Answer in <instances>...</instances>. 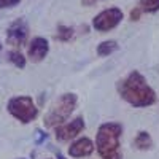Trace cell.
I'll return each mask as SVG.
<instances>
[{
	"instance_id": "cell-20",
	"label": "cell",
	"mask_w": 159,
	"mask_h": 159,
	"mask_svg": "<svg viewBox=\"0 0 159 159\" xmlns=\"http://www.w3.org/2000/svg\"><path fill=\"white\" fill-rule=\"evenodd\" d=\"M19 159H24V157H19Z\"/></svg>"
},
{
	"instance_id": "cell-16",
	"label": "cell",
	"mask_w": 159,
	"mask_h": 159,
	"mask_svg": "<svg viewBox=\"0 0 159 159\" xmlns=\"http://www.w3.org/2000/svg\"><path fill=\"white\" fill-rule=\"evenodd\" d=\"M140 15H142V11H140L139 7H137L135 10H132V11H130V19H132V21H139Z\"/></svg>"
},
{
	"instance_id": "cell-10",
	"label": "cell",
	"mask_w": 159,
	"mask_h": 159,
	"mask_svg": "<svg viewBox=\"0 0 159 159\" xmlns=\"http://www.w3.org/2000/svg\"><path fill=\"white\" fill-rule=\"evenodd\" d=\"M134 145L139 150L147 151V150H151V147H153V139H151V135L148 134V132L140 130L137 134V137H135V140H134Z\"/></svg>"
},
{
	"instance_id": "cell-8",
	"label": "cell",
	"mask_w": 159,
	"mask_h": 159,
	"mask_svg": "<svg viewBox=\"0 0 159 159\" xmlns=\"http://www.w3.org/2000/svg\"><path fill=\"white\" fill-rule=\"evenodd\" d=\"M49 51V43L48 40L43 38V37H35L32 38V42L29 43V48H27V56L32 62H40L43 61Z\"/></svg>"
},
{
	"instance_id": "cell-7",
	"label": "cell",
	"mask_w": 159,
	"mask_h": 159,
	"mask_svg": "<svg viewBox=\"0 0 159 159\" xmlns=\"http://www.w3.org/2000/svg\"><path fill=\"white\" fill-rule=\"evenodd\" d=\"M83 129H84V119L81 116H78L72 119L70 123H64L56 127V139L59 142H69L75 139Z\"/></svg>"
},
{
	"instance_id": "cell-3",
	"label": "cell",
	"mask_w": 159,
	"mask_h": 159,
	"mask_svg": "<svg viewBox=\"0 0 159 159\" xmlns=\"http://www.w3.org/2000/svg\"><path fill=\"white\" fill-rule=\"evenodd\" d=\"M75 107H76V94H73V92L62 94L51 105L49 111L46 113V116L43 119L45 126L46 127H57V126L64 124L70 118V115L73 113Z\"/></svg>"
},
{
	"instance_id": "cell-4",
	"label": "cell",
	"mask_w": 159,
	"mask_h": 159,
	"mask_svg": "<svg viewBox=\"0 0 159 159\" xmlns=\"http://www.w3.org/2000/svg\"><path fill=\"white\" fill-rule=\"evenodd\" d=\"M7 110L13 118H16L22 124H27V123L34 121L38 116V108H37L35 102L32 100V97H29V96L11 97L8 100Z\"/></svg>"
},
{
	"instance_id": "cell-6",
	"label": "cell",
	"mask_w": 159,
	"mask_h": 159,
	"mask_svg": "<svg viewBox=\"0 0 159 159\" xmlns=\"http://www.w3.org/2000/svg\"><path fill=\"white\" fill-rule=\"evenodd\" d=\"M27 35H29V27L25 24V21L22 18L16 19L15 22L10 24V27L7 30V43L11 46H21L25 43Z\"/></svg>"
},
{
	"instance_id": "cell-5",
	"label": "cell",
	"mask_w": 159,
	"mask_h": 159,
	"mask_svg": "<svg viewBox=\"0 0 159 159\" xmlns=\"http://www.w3.org/2000/svg\"><path fill=\"white\" fill-rule=\"evenodd\" d=\"M121 21H123V11L119 8H108V10L100 11L92 19V27L99 32H108L115 29Z\"/></svg>"
},
{
	"instance_id": "cell-1",
	"label": "cell",
	"mask_w": 159,
	"mask_h": 159,
	"mask_svg": "<svg viewBox=\"0 0 159 159\" xmlns=\"http://www.w3.org/2000/svg\"><path fill=\"white\" fill-rule=\"evenodd\" d=\"M118 91L119 96L132 107H150L156 102V92L139 70H132L124 80H121L118 83Z\"/></svg>"
},
{
	"instance_id": "cell-13",
	"label": "cell",
	"mask_w": 159,
	"mask_h": 159,
	"mask_svg": "<svg viewBox=\"0 0 159 159\" xmlns=\"http://www.w3.org/2000/svg\"><path fill=\"white\" fill-rule=\"evenodd\" d=\"M73 35H75L73 27H69V25H59L57 34H56V40H59V42H69V40L73 38Z\"/></svg>"
},
{
	"instance_id": "cell-19",
	"label": "cell",
	"mask_w": 159,
	"mask_h": 159,
	"mask_svg": "<svg viewBox=\"0 0 159 159\" xmlns=\"http://www.w3.org/2000/svg\"><path fill=\"white\" fill-rule=\"evenodd\" d=\"M0 51H2V43H0Z\"/></svg>"
},
{
	"instance_id": "cell-15",
	"label": "cell",
	"mask_w": 159,
	"mask_h": 159,
	"mask_svg": "<svg viewBox=\"0 0 159 159\" xmlns=\"http://www.w3.org/2000/svg\"><path fill=\"white\" fill-rule=\"evenodd\" d=\"M21 2V0H0V8H11Z\"/></svg>"
},
{
	"instance_id": "cell-9",
	"label": "cell",
	"mask_w": 159,
	"mask_h": 159,
	"mask_svg": "<svg viewBox=\"0 0 159 159\" xmlns=\"http://www.w3.org/2000/svg\"><path fill=\"white\" fill-rule=\"evenodd\" d=\"M92 151H94V143L88 137L78 139L69 147V154L73 157H84V156H89Z\"/></svg>"
},
{
	"instance_id": "cell-18",
	"label": "cell",
	"mask_w": 159,
	"mask_h": 159,
	"mask_svg": "<svg viewBox=\"0 0 159 159\" xmlns=\"http://www.w3.org/2000/svg\"><path fill=\"white\" fill-rule=\"evenodd\" d=\"M57 159H67V157H64V156H62V154L59 153V154H57Z\"/></svg>"
},
{
	"instance_id": "cell-17",
	"label": "cell",
	"mask_w": 159,
	"mask_h": 159,
	"mask_svg": "<svg viewBox=\"0 0 159 159\" xmlns=\"http://www.w3.org/2000/svg\"><path fill=\"white\" fill-rule=\"evenodd\" d=\"M94 2H97V0H83V3H84V5H92Z\"/></svg>"
},
{
	"instance_id": "cell-14",
	"label": "cell",
	"mask_w": 159,
	"mask_h": 159,
	"mask_svg": "<svg viewBox=\"0 0 159 159\" xmlns=\"http://www.w3.org/2000/svg\"><path fill=\"white\" fill-rule=\"evenodd\" d=\"M139 10L142 13H156L159 11V0H140Z\"/></svg>"
},
{
	"instance_id": "cell-2",
	"label": "cell",
	"mask_w": 159,
	"mask_h": 159,
	"mask_svg": "<svg viewBox=\"0 0 159 159\" xmlns=\"http://www.w3.org/2000/svg\"><path fill=\"white\" fill-rule=\"evenodd\" d=\"M123 134V126L119 123L100 124L96 135V147L102 159H123L119 151V137Z\"/></svg>"
},
{
	"instance_id": "cell-12",
	"label": "cell",
	"mask_w": 159,
	"mask_h": 159,
	"mask_svg": "<svg viewBox=\"0 0 159 159\" xmlns=\"http://www.w3.org/2000/svg\"><path fill=\"white\" fill-rule=\"evenodd\" d=\"M8 61L18 69H24L25 67V57H24V54L21 51H16V49L10 51L8 52Z\"/></svg>"
},
{
	"instance_id": "cell-11",
	"label": "cell",
	"mask_w": 159,
	"mask_h": 159,
	"mask_svg": "<svg viewBox=\"0 0 159 159\" xmlns=\"http://www.w3.org/2000/svg\"><path fill=\"white\" fill-rule=\"evenodd\" d=\"M118 43L115 42V40H105V42H102L99 46H97V54L105 57V56H110L113 54L115 51H118Z\"/></svg>"
}]
</instances>
